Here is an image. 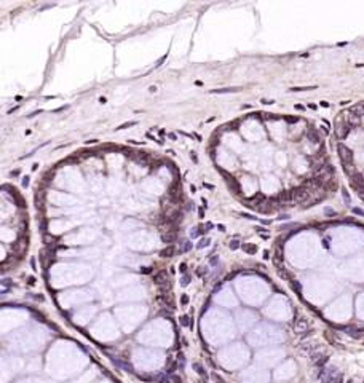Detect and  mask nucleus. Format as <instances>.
I'll list each match as a JSON object with an SVG mask.
<instances>
[{"label":"nucleus","mask_w":364,"mask_h":383,"mask_svg":"<svg viewBox=\"0 0 364 383\" xmlns=\"http://www.w3.org/2000/svg\"><path fill=\"white\" fill-rule=\"evenodd\" d=\"M153 283H155L160 287V292H165L171 287V283H169V276H168V271L166 270H158L155 276H153Z\"/></svg>","instance_id":"f257e3e1"},{"label":"nucleus","mask_w":364,"mask_h":383,"mask_svg":"<svg viewBox=\"0 0 364 383\" xmlns=\"http://www.w3.org/2000/svg\"><path fill=\"white\" fill-rule=\"evenodd\" d=\"M321 383H332L337 378V367H323L318 373Z\"/></svg>","instance_id":"f03ea898"},{"label":"nucleus","mask_w":364,"mask_h":383,"mask_svg":"<svg viewBox=\"0 0 364 383\" xmlns=\"http://www.w3.org/2000/svg\"><path fill=\"white\" fill-rule=\"evenodd\" d=\"M337 152H339V157H340V161H342V164H350V163H353V152L346 147V145H343V144H339L337 145Z\"/></svg>","instance_id":"7ed1b4c3"},{"label":"nucleus","mask_w":364,"mask_h":383,"mask_svg":"<svg viewBox=\"0 0 364 383\" xmlns=\"http://www.w3.org/2000/svg\"><path fill=\"white\" fill-rule=\"evenodd\" d=\"M158 299L163 302V305L165 307H169V308H174V297H173V294L169 292V291H165V292H161L160 295H158Z\"/></svg>","instance_id":"20e7f679"},{"label":"nucleus","mask_w":364,"mask_h":383,"mask_svg":"<svg viewBox=\"0 0 364 383\" xmlns=\"http://www.w3.org/2000/svg\"><path fill=\"white\" fill-rule=\"evenodd\" d=\"M348 114H351V115H354V117H358V118H361V117L364 115V104H356V106H353V107H350V110H348Z\"/></svg>","instance_id":"39448f33"},{"label":"nucleus","mask_w":364,"mask_h":383,"mask_svg":"<svg viewBox=\"0 0 364 383\" xmlns=\"http://www.w3.org/2000/svg\"><path fill=\"white\" fill-rule=\"evenodd\" d=\"M161 239H163V243H169V244H171L176 239V230H168V233H166V231H161Z\"/></svg>","instance_id":"423d86ee"},{"label":"nucleus","mask_w":364,"mask_h":383,"mask_svg":"<svg viewBox=\"0 0 364 383\" xmlns=\"http://www.w3.org/2000/svg\"><path fill=\"white\" fill-rule=\"evenodd\" d=\"M307 139H308L310 142H313V144H318L321 141V137H319V134H318L316 130H308V131H307Z\"/></svg>","instance_id":"0eeeda50"},{"label":"nucleus","mask_w":364,"mask_h":383,"mask_svg":"<svg viewBox=\"0 0 364 383\" xmlns=\"http://www.w3.org/2000/svg\"><path fill=\"white\" fill-rule=\"evenodd\" d=\"M27 243H29V239H27V238H21L19 241L14 244V249L18 251L19 254H22V252H24V249H26V246H27Z\"/></svg>","instance_id":"6e6552de"},{"label":"nucleus","mask_w":364,"mask_h":383,"mask_svg":"<svg viewBox=\"0 0 364 383\" xmlns=\"http://www.w3.org/2000/svg\"><path fill=\"white\" fill-rule=\"evenodd\" d=\"M241 91V88H222V90H211L209 93L211 94H222V93H240Z\"/></svg>","instance_id":"1a4fd4ad"},{"label":"nucleus","mask_w":364,"mask_h":383,"mask_svg":"<svg viewBox=\"0 0 364 383\" xmlns=\"http://www.w3.org/2000/svg\"><path fill=\"white\" fill-rule=\"evenodd\" d=\"M174 252H176L174 246H173V244H169L168 247H165V249L160 252V255H161V257H165V259H166V257H173V255H174Z\"/></svg>","instance_id":"9d476101"},{"label":"nucleus","mask_w":364,"mask_h":383,"mask_svg":"<svg viewBox=\"0 0 364 383\" xmlns=\"http://www.w3.org/2000/svg\"><path fill=\"white\" fill-rule=\"evenodd\" d=\"M294 327H296L297 332H302V331L307 329V321H305V319H297V323H296Z\"/></svg>","instance_id":"9b49d317"},{"label":"nucleus","mask_w":364,"mask_h":383,"mask_svg":"<svg viewBox=\"0 0 364 383\" xmlns=\"http://www.w3.org/2000/svg\"><path fill=\"white\" fill-rule=\"evenodd\" d=\"M241 247H243V251L248 252V254H254V252H257V246H256V244H249V243H248V244H243Z\"/></svg>","instance_id":"f8f14e48"},{"label":"nucleus","mask_w":364,"mask_h":383,"mask_svg":"<svg viewBox=\"0 0 364 383\" xmlns=\"http://www.w3.org/2000/svg\"><path fill=\"white\" fill-rule=\"evenodd\" d=\"M193 369L197 370V373H198V375H201V377H206V378H208V375H206V372H205V369H203V366H201L200 362H195V364H193Z\"/></svg>","instance_id":"ddd939ff"},{"label":"nucleus","mask_w":364,"mask_h":383,"mask_svg":"<svg viewBox=\"0 0 364 383\" xmlns=\"http://www.w3.org/2000/svg\"><path fill=\"white\" fill-rule=\"evenodd\" d=\"M308 90H316V86H294V88H291L289 91H308Z\"/></svg>","instance_id":"4468645a"},{"label":"nucleus","mask_w":364,"mask_h":383,"mask_svg":"<svg viewBox=\"0 0 364 383\" xmlns=\"http://www.w3.org/2000/svg\"><path fill=\"white\" fill-rule=\"evenodd\" d=\"M190 249H192V243H190V241H182L181 249H179L181 254H182V252H187V251H190Z\"/></svg>","instance_id":"2eb2a0df"},{"label":"nucleus","mask_w":364,"mask_h":383,"mask_svg":"<svg viewBox=\"0 0 364 383\" xmlns=\"http://www.w3.org/2000/svg\"><path fill=\"white\" fill-rule=\"evenodd\" d=\"M177 364L181 366V369H184V366H185V358H184L182 353H179V356H177Z\"/></svg>","instance_id":"dca6fc26"},{"label":"nucleus","mask_w":364,"mask_h":383,"mask_svg":"<svg viewBox=\"0 0 364 383\" xmlns=\"http://www.w3.org/2000/svg\"><path fill=\"white\" fill-rule=\"evenodd\" d=\"M205 246H209V238H203V239H201V241L198 243L197 247H198V249H201V247H205Z\"/></svg>","instance_id":"f3484780"},{"label":"nucleus","mask_w":364,"mask_h":383,"mask_svg":"<svg viewBox=\"0 0 364 383\" xmlns=\"http://www.w3.org/2000/svg\"><path fill=\"white\" fill-rule=\"evenodd\" d=\"M134 125H137V122H129V123H123V125H120L117 130H125V128H129V126H134Z\"/></svg>","instance_id":"a211bd4d"},{"label":"nucleus","mask_w":364,"mask_h":383,"mask_svg":"<svg viewBox=\"0 0 364 383\" xmlns=\"http://www.w3.org/2000/svg\"><path fill=\"white\" fill-rule=\"evenodd\" d=\"M229 246H230V249H232V251H235V249H238V247H240V243L237 241V239H233V241H230V244H229Z\"/></svg>","instance_id":"6ab92c4d"},{"label":"nucleus","mask_w":364,"mask_h":383,"mask_svg":"<svg viewBox=\"0 0 364 383\" xmlns=\"http://www.w3.org/2000/svg\"><path fill=\"white\" fill-rule=\"evenodd\" d=\"M189 283H190V276H189V275H185V276L181 278V284H182V286H187Z\"/></svg>","instance_id":"aec40b11"},{"label":"nucleus","mask_w":364,"mask_h":383,"mask_svg":"<svg viewBox=\"0 0 364 383\" xmlns=\"http://www.w3.org/2000/svg\"><path fill=\"white\" fill-rule=\"evenodd\" d=\"M342 195H343V199H345V203H346V204H350V195H348V192H346L345 188L342 190Z\"/></svg>","instance_id":"412c9836"},{"label":"nucleus","mask_w":364,"mask_h":383,"mask_svg":"<svg viewBox=\"0 0 364 383\" xmlns=\"http://www.w3.org/2000/svg\"><path fill=\"white\" fill-rule=\"evenodd\" d=\"M181 324L184 326V327H189L190 324H189V316H182L181 318Z\"/></svg>","instance_id":"4be33fe9"},{"label":"nucleus","mask_w":364,"mask_h":383,"mask_svg":"<svg viewBox=\"0 0 364 383\" xmlns=\"http://www.w3.org/2000/svg\"><path fill=\"white\" fill-rule=\"evenodd\" d=\"M264 117L262 118H265V120H276L278 117H275V114H262Z\"/></svg>","instance_id":"5701e85b"},{"label":"nucleus","mask_w":364,"mask_h":383,"mask_svg":"<svg viewBox=\"0 0 364 383\" xmlns=\"http://www.w3.org/2000/svg\"><path fill=\"white\" fill-rule=\"evenodd\" d=\"M198 230H200V228H192V231H190V236H192V238H197V236H198V235L201 233V231H198Z\"/></svg>","instance_id":"b1692460"},{"label":"nucleus","mask_w":364,"mask_h":383,"mask_svg":"<svg viewBox=\"0 0 364 383\" xmlns=\"http://www.w3.org/2000/svg\"><path fill=\"white\" fill-rule=\"evenodd\" d=\"M181 303H182V305H187V303H189V295H182V297H181Z\"/></svg>","instance_id":"393cba45"},{"label":"nucleus","mask_w":364,"mask_h":383,"mask_svg":"<svg viewBox=\"0 0 364 383\" xmlns=\"http://www.w3.org/2000/svg\"><path fill=\"white\" fill-rule=\"evenodd\" d=\"M324 212H326V214H329V215H335V211H334V209H331V207H326Z\"/></svg>","instance_id":"a878e982"},{"label":"nucleus","mask_w":364,"mask_h":383,"mask_svg":"<svg viewBox=\"0 0 364 383\" xmlns=\"http://www.w3.org/2000/svg\"><path fill=\"white\" fill-rule=\"evenodd\" d=\"M141 273H152V268H150V267H145V268H141Z\"/></svg>","instance_id":"bb28decb"},{"label":"nucleus","mask_w":364,"mask_h":383,"mask_svg":"<svg viewBox=\"0 0 364 383\" xmlns=\"http://www.w3.org/2000/svg\"><path fill=\"white\" fill-rule=\"evenodd\" d=\"M217 262H219V259H217L216 255H214V257H213L211 260H209V263H211V265H217Z\"/></svg>","instance_id":"cd10ccee"},{"label":"nucleus","mask_w":364,"mask_h":383,"mask_svg":"<svg viewBox=\"0 0 364 383\" xmlns=\"http://www.w3.org/2000/svg\"><path fill=\"white\" fill-rule=\"evenodd\" d=\"M179 270H181V273H185V270H187V265H185V263H181V265H179Z\"/></svg>","instance_id":"c85d7f7f"},{"label":"nucleus","mask_w":364,"mask_h":383,"mask_svg":"<svg viewBox=\"0 0 364 383\" xmlns=\"http://www.w3.org/2000/svg\"><path fill=\"white\" fill-rule=\"evenodd\" d=\"M273 102H275V101H272V99H270V101H268V99H262V104H265V106H272Z\"/></svg>","instance_id":"c756f323"},{"label":"nucleus","mask_w":364,"mask_h":383,"mask_svg":"<svg viewBox=\"0 0 364 383\" xmlns=\"http://www.w3.org/2000/svg\"><path fill=\"white\" fill-rule=\"evenodd\" d=\"M353 212H354V214H359V215H362V217H364V211L358 209V207H354V209H353Z\"/></svg>","instance_id":"7c9ffc66"},{"label":"nucleus","mask_w":364,"mask_h":383,"mask_svg":"<svg viewBox=\"0 0 364 383\" xmlns=\"http://www.w3.org/2000/svg\"><path fill=\"white\" fill-rule=\"evenodd\" d=\"M213 377H214V378H216L217 381H219V383H224V380H222V378H221V377H219V375H217V373H213Z\"/></svg>","instance_id":"2f4dec72"},{"label":"nucleus","mask_w":364,"mask_h":383,"mask_svg":"<svg viewBox=\"0 0 364 383\" xmlns=\"http://www.w3.org/2000/svg\"><path fill=\"white\" fill-rule=\"evenodd\" d=\"M27 281H29V284H34V283H35V278H34V276H30V278L27 279Z\"/></svg>","instance_id":"473e14b6"},{"label":"nucleus","mask_w":364,"mask_h":383,"mask_svg":"<svg viewBox=\"0 0 364 383\" xmlns=\"http://www.w3.org/2000/svg\"><path fill=\"white\" fill-rule=\"evenodd\" d=\"M168 137H169V139H173V141H176V134H173V133H169V134H168Z\"/></svg>","instance_id":"72a5a7b5"},{"label":"nucleus","mask_w":364,"mask_h":383,"mask_svg":"<svg viewBox=\"0 0 364 383\" xmlns=\"http://www.w3.org/2000/svg\"><path fill=\"white\" fill-rule=\"evenodd\" d=\"M27 184H29V177H24V180H22V185H24V187H26V185H27Z\"/></svg>","instance_id":"f704fd0d"},{"label":"nucleus","mask_w":364,"mask_h":383,"mask_svg":"<svg viewBox=\"0 0 364 383\" xmlns=\"http://www.w3.org/2000/svg\"><path fill=\"white\" fill-rule=\"evenodd\" d=\"M321 106H323V107H329V102H326V101H321Z\"/></svg>","instance_id":"c9c22d12"},{"label":"nucleus","mask_w":364,"mask_h":383,"mask_svg":"<svg viewBox=\"0 0 364 383\" xmlns=\"http://www.w3.org/2000/svg\"><path fill=\"white\" fill-rule=\"evenodd\" d=\"M190 157H192L193 161H197V155H195V152H192V155H190Z\"/></svg>","instance_id":"e433bc0d"},{"label":"nucleus","mask_w":364,"mask_h":383,"mask_svg":"<svg viewBox=\"0 0 364 383\" xmlns=\"http://www.w3.org/2000/svg\"><path fill=\"white\" fill-rule=\"evenodd\" d=\"M205 187H206V188H214V187L211 185V184H206V182H205Z\"/></svg>","instance_id":"4c0bfd02"},{"label":"nucleus","mask_w":364,"mask_h":383,"mask_svg":"<svg viewBox=\"0 0 364 383\" xmlns=\"http://www.w3.org/2000/svg\"><path fill=\"white\" fill-rule=\"evenodd\" d=\"M346 383H353V380H348V381H346Z\"/></svg>","instance_id":"58836bf2"}]
</instances>
